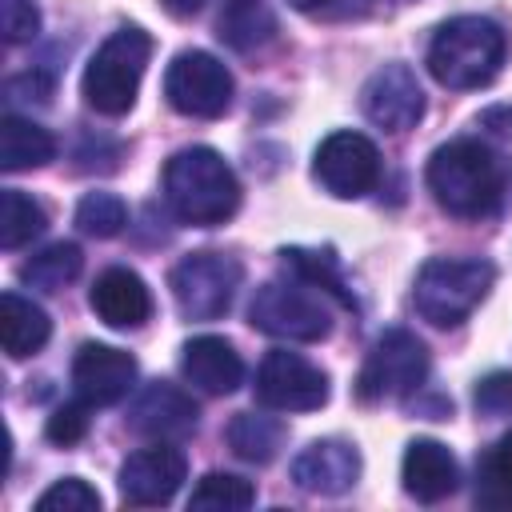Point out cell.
I'll use <instances>...</instances> for the list:
<instances>
[{"instance_id": "8992f818", "label": "cell", "mask_w": 512, "mask_h": 512, "mask_svg": "<svg viewBox=\"0 0 512 512\" xmlns=\"http://www.w3.org/2000/svg\"><path fill=\"white\" fill-rule=\"evenodd\" d=\"M428 380V348L408 328H388L376 336L360 376H356V400L380 404V400H404L420 392Z\"/></svg>"}, {"instance_id": "7c38bea8", "label": "cell", "mask_w": 512, "mask_h": 512, "mask_svg": "<svg viewBox=\"0 0 512 512\" xmlns=\"http://www.w3.org/2000/svg\"><path fill=\"white\" fill-rule=\"evenodd\" d=\"M364 116L384 132H408L424 116V88L408 64H384L360 92Z\"/></svg>"}, {"instance_id": "52a82bcc", "label": "cell", "mask_w": 512, "mask_h": 512, "mask_svg": "<svg viewBox=\"0 0 512 512\" xmlns=\"http://www.w3.org/2000/svg\"><path fill=\"white\" fill-rule=\"evenodd\" d=\"M248 324L264 336H276V340H300V344H312V340H324L332 332V316L324 308L320 296L308 292V284H284V280H268L256 288L252 304H248Z\"/></svg>"}, {"instance_id": "1f68e13d", "label": "cell", "mask_w": 512, "mask_h": 512, "mask_svg": "<svg viewBox=\"0 0 512 512\" xmlns=\"http://www.w3.org/2000/svg\"><path fill=\"white\" fill-rule=\"evenodd\" d=\"M472 400L480 416H512V372H488Z\"/></svg>"}, {"instance_id": "836d02e7", "label": "cell", "mask_w": 512, "mask_h": 512, "mask_svg": "<svg viewBox=\"0 0 512 512\" xmlns=\"http://www.w3.org/2000/svg\"><path fill=\"white\" fill-rule=\"evenodd\" d=\"M480 128L488 132V140H496L500 148L512 152V104H496L480 112Z\"/></svg>"}, {"instance_id": "cb8c5ba5", "label": "cell", "mask_w": 512, "mask_h": 512, "mask_svg": "<svg viewBox=\"0 0 512 512\" xmlns=\"http://www.w3.org/2000/svg\"><path fill=\"white\" fill-rule=\"evenodd\" d=\"M476 504L512 508V432L488 444L476 460Z\"/></svg>"}, {"instance_id": "f546056e", "label": "cell", "mask_w": 512, "mask_h": 512, "mask_svg": "<svg viewBox=\"0 0 512 512\" xmlns=\"http://www.w3.org/2000/svg\"><path fill=\"white\" fill-rule=\"evenodd\" d=\"M40 512H92L100 508V492L80 480V476H68V480H56L40 500H36Z\"/></svg>"}, {"instance_id": "74e56055", "label": "cell", "mask_w": 512, "mask_h": 512, "mask_svg": "<svg viewBox=\"0 0 512 512\" xmlns=\"http://www.w3.org/2000/svg\"><path fill=\"white\" fill-rule=\"evenodd\" d=\"M392 4H408V0H392Z\"/></svg>"}, {"instance_id": "8fae6325", "label": "cell", "mask_w": 512, "mask_h": 512, "mask_svg": "<svg viewBox=\"0 0 512 512\" xmlns=\"http://www.w3.org/2000/svg\"><path fill=\"white\" fill-rule=\"evenodd\" d=\"M256 400L272 412H312L328 400V376L300 352L272 348L256 368Z\"/></svg>"}, {"instance_id": "3957f363", "label": "cell", "mask_w": 512, "mask_h": 512, "mask_svg": "<svg viewBox=\"0 0 512 512\" xmlns=\"http://www.w3.org/2000/svg\"><path fill=\"white\" fill-rule=\"evenodd\" d=\"M508 56V36L488 16H452L428 44V72L444 88H484L496 80Z\"/></svg>"}, {"instance_id": "6da1fadb", "label": "cell", "mask_w": 512, "mask_h": 512, "mask_svg": "<svg viewBox=\"0 0 512 512\" xmlns=\"http://www.w3.org/2000/svg\"><path fill=\"white\" fill-rule=\"evenodd\" d=\"M428 192L448 216L460 220H484L500 208L504 196V172L496 156L480 140H448L428 156L424 168Z\"/></svg>"}, {"instance_id": "d590c367", "label": "cell", "mask_w": 512, "mask_h": 512, "mask_svg": "<svg viewBox=\"0 0 512 512\" xmlns=\"http://www.w3.org/2000/svg\"><path fill=\"white\" fill-rule=\"evenodd\" d=\"M204 4H208V0H164V8H168L172 16H196Z\"/></svg>"}, {"instance_id": "4316f807", "label": "cell", "mask_w": 512, "mask_h": 512, "mask_svg": "<svg viewBox=\"0 0 512 512\" xmlns=\"http://www.w3.org/2000/svg\"><path fill=\"white\" fill-rule=\"evenodd\" d=\"M272 32H276V20L264 0H228V8L220 12V40H228L236 52L264 44Z\"/></svg>"}, {"instance_id": "2e32d148", "label": "cell", "mask_w": 512, "mask_h": 512, "mask_svg": "<svg viewBox=\"0 0 512 512\" xmlns=\"http://www.w3.org/2000/svg\"><path fill=\"white\" fill-rule=\"evenodd\" d=\"M292 480L312 496H340L360 480V452L348 440H312L292 460Z\"/></svg>"}, {"instance_id": "5bb4252c", "label": "cell", "mask_w": 512, "mask_h": 512, "mask_svg": "<svg viewBox=\"0 0 512 512\" xmlns=\"http://www.w3.org/2000/svg\"><path fill=\"white\" fill-rule=\"evenodd\" d=\"M136 380V360L124 348L112 344H80V352L72 356V388L84 404L104 408L128 396Z\"/></svg>"}, {"instance_id": "ac0fdd59", "label": "cell", "mask_w": 512, "mask_h": 512, "mask_svg": "<svg viewBox=\"0 0 512 512\" xmlns=\"http://www.w3.org/2000/svg\"><path fill=\"white\" fill-rule=\"evenodd\" d=\"M88 304L108 328H140L152 316V296L132 268H104L88 292Z\"/></svg>"}, {"instance_id": "9c48e42d", "label": "cell", "mask_w": 512, "mask_h": 512, "mask_svg": "<svg viewBox=\"0 0 512 512\" xmlns=\"http://www.w3.org/2000/svg\"><path fill=\"white\" fill-rule=\"evenodd\" d=\"M164 100L192 120H216L232 104V72L212 52H180L164 72Z\"/></svg>"}, {"instance_id": "7a4b0ae2", "label": "cell", "mask_w": 512, "mask_h": 512, "mask_svg": "<svg viewBox=\"0 0 512 512\" xmlns=\"http://www.w3.org/2000/svg\"><path fill=\"white\" fill-rule=\"evenodd\" d=\"M164 200L168 208L196 228H212L224 224L236 208H240V180L232 172V164L196 144V148H180L168 164H164Z\"/></svg>"}, {"instance_id": "e575fe53", "label": "cell", "mask_w": 512, "mask_h": 512, "mask_svg": "<svg viewBox=\"0 0 512 512\" xmlns=\"http://www.w3.org/2000/svg\"><path fill=\"white\" fill-rule=\"evenodd\" d=\"M8 96H12V100H40V104H48V96H52V80H48L44 72L12 76V80H8Z\"/></svg>"}, {"instance_id": "4dcf8cb0", "label": "cell", "mask_w": 512, "mask_h": 512, "mask_svg": "<svg viewBox=\"0 0 512 512\" xmlns=\"http://www.w3.org/2000/svg\"><path fill=\"white\" fill-rule=\"evenodd\" d=\"M88 408L92 404H84L80 396H76V404H60L52 416H48V424H44V436L52 440V444H76V440H84V432H88Z\"/></svg>"}, {"instance_id": "603a6c76", "label": "cell", "mask_w": 512, "mask_h": 512, "mask_svg": "<svg viewBox=\"0 0 512 512\" xmlns=\"http://www.w3.org/2000/svg\"><path fill=\"white\" fill-rule=\"evenodd\" d=\"M284 444V424L272 416H256V412H236L228 424V448L248 460V464H268L276 460Z\"/></svg>"}, {"instance_id": "4fadbf2b", "label": "cell", "mask_w": 512, "mask_h": 512, "mask_svg": "<svg viewBox=\"0 0 512 512\" xmlns=\"http://www.w3.org/2000/svg\"><path fill=\"white\" fill-rule=\"evenodd\" d=\"M180 484H184V452L164 440L132 452L120 464V496L128 504H140V508L168 504Z\"/></svg>"}, {"instance_id": "ba28073f", "label": "cell", "mask_w": 512, "mask_h": 512, "mask_svg": "<svg viewBox=\"0 0 512 512\" xmlns=\"http://www.w3.org/2000/svg\"><path fill=\"white\" fill-rule=\"evenodd\" d=\"M240 280L244 268L224 252H192L168 276L172 300L188 320H220L232 308Z\"/></svg>"}, {"instance_id": "30bf717a", "label": "cell", "mask_w": 512, "mask_h": 512, "mask_svg": "<svg viewBox=\"0 0 512 512\" xmlns=\"http://www.w3.org/2000/svg\"><path fill=\"white\" fill-rule=\"evenodd\" d=\"M312 176L340 200H360L380 184V152L364 132H332L320 140Z\"/></svg>"}, {"instance_id": "8d00e7d4", "label": "cell", "mask_w": 512, "mask_h": 512, "mask_svg": "<svg viewBox=\"0 0 512 512\" xmlns=\"http://www.w3.org/2000/svg\"><path fill=\"white\" fill-rule=\"evenodd\" d=\"M292 8H300V12H316V8H324V4H332V0H288Z\"/></svg>"}, {"instance_id": "5b68a950", "label": "cell", "mask_w": 512, "mask_h": 512, "mask_svg": "<svg viewBox=\"0 0 512 512\" xmlns=\"http://www.w3.org/2000/svg\"><path fill=\"white\" fill-rule=\"evenodd\" d=\"M148 56H152V36L144 28L136 24L116 28L84 68L80 88H84L88 108H96L100 116H124L136 104Z\"/></svg>"}, {"instance_id": "83f0119b", "label": "cell", "mask_w": 512, "mask_h": 512, "mask_svg": "<svg viewBox=\"0 0 512 512\" xmlns=\"http://www.w3.org/2000/svg\"><path fill=\"white\" fill-rule=\"evenodd\" d=\"M256 500V488L252 480L244 476H232V472H208L192 496H188V508H220V512H240Z\"/></svg>"}, {"instance_id": "277c9868", "label": "cell", "mask_w": 512, "mask_h": 512, "mask_svg": "<svg viewBox=\"0 0 512 512\" xmlns=\"http://www.w3.org/2000/svg\"><path fill=\"white\" fill-rule=\"evenodd\" d=\"M496 268L480 256H432L420 264L412 284L416 312L436 328H456L488 296Z\"/></svg>"}, {"instance_id": "9a60e30c", "label": "cell", "mask_w": 512, "mask_h": 512, "mask_svg": "<svg viewBox=\"0 0 512 512\" xmlns=\"http://www.w3.org/2000/svg\"><path fill=\"white\" fill-rule=\"evenodd\" d=\"M196 404L188 392H180L176 384L152 380L136 392V400L128 404V428L148 436V440H184L188 432H196Z\"/></svg>"}, {"instance_id": "ffe728a7", "label": "cell", "mask_w": 512, "mask_h": 512, "mask_svg": "<svg viewBox=\"0 0 512 512\" xmlns=\"http://www.w3.org/2000/svg\"><path fill=\"white\" fill-rule=\"evenodd\" d=\"M52 336V320L40 304L24 300L20 292H4L0 296V344L12 360H24L32 352H40Z\"/></svg>"}, {"instance_id": "d4e9b609", "label": "cell", "mask_w": 512, "mask_h": 512, "mask_svg": "<svg viewBox=\"0 0 512 512\" xmlns=\"http://www.w3.org/2000/svg\"><path fill=\"white\" fill-rule=\"evenodd\" d=\"M44 228H48V212L32 196H24L20 188H4V196H0V248L16 252V248L32 244Z\"/></svg>"}, {"instance_id": "484cf974", "label": "cell", "mask_w": 512, "mask_h": 512, "mask_svg": "<svg viewBox=\"0 0 512 512\" xmlns=\"http://www.w3.org/2000/svg\"><path fill=\"white\" fill-rule=\"evenodd\" d=\"M80 264H84L80 248L72 240H56V244H48L44 252H36L20 268V280L32 284V288H40V292H60L64 284H72L80 276Z\"/></svg>"}, {"instance_id": "44dd1931", "label": "cell", "mask_w": 512, "mask_h": 512, "mask_svg": "<svg viewBox=\"0 0 512 512\" xmlns=\"http://www.w3.org/2000/svg\"><path fill=\"white\" fill-rule=\"evenodd\" d=\"M56 156V140L48 128L24 120V116H4L0 120V164L4 172H28L40 168Z\"/></svg>"}, {"instance_id": "e0dca14e", "label": "cell", "mask_w": 512, "mask_h": 512, "mask_svg": "<svg viewBox=\"0 0 512 512\" xmlns=\"http://www.w3.org/2000/svg\"><path fill=\"white\" fill-rule=\"evenodd\" d=\"M400 480H404V492L420 504H436L444 496L456 492L460 484V468H456V456L440 444V440H412L404 448V464H400Z\"/></svg>"}, {"instance_id": "d6986e66", "label": "cell", "mask_w": 512, "mask_h": 512, "mask_svg": "<svg viewBox=\"0 0 512 512\" xmlns=\"http://www.w3.org/2000/svg\"><path fill=\"white\" fill-rule=\"evenodd\" d=\"M180 368H184V380L208 396H228L240 388L244 380V360L240 352L224 340V336H196L184 344V356H180Z\"/></svg>"}, {"instance_id": "7402d4cb", "label": "cell", "mask_w": 512, "mask_h": 512, "mask_svg": "<svg viewBox=\"0 0 512 512\" xmlns=\"http://www.w3.org/2000/svg\"><path fill=\"white\" fill-rule=\"evenodd\" d=\"M280 264H284V272H288L292 280H300V284H308V288H316V292L336 296L348 312H356V308H360V304H356V296H352V288H348V280L340 276V264H336V256H332V252L284 248V252H280Z\"/></svg>"}, {"instance_id": "d6a6232c", "label": "cell", "mask_w": 512, "mask_h": 512, "mask_svg": "<svg viewBox=\"0 0 512 512\" xmlns=\"http://www.w3.org/2000/svg\"><path fill=\"white\" fill-rule=\"evenodd\" d=\"M0 20H4V40L8 44H24L40 32L36 0H0Z\"/></svg>"}, {"instance_id": "f1b7e54d", "label": "cell", "mask_w": 512, "mask_h": 512, "mask_svg": "<svg viewBox=\"0 0 512 512\" xmlns=\"http://www.w3.org/2000/svg\"><path fill=\"white\" fill-rule=\"evenodd\" d=\"M76 224H80V232H88V236H96V240H112V236L124 232L128 208H124V200L112 196V192H88V196L76 204Z\"/></svg>"}]
</instances>
